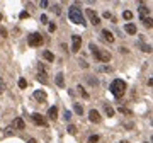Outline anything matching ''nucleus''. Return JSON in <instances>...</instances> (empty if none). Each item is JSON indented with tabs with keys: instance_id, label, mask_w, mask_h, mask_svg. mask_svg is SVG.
Wrapping results in <instances>:
<instances>
[{
	"instance_id": "f257e3e1",
	"label": "nucleus",
	"mask_w": 153,
	"mask_h": 143,
	"mask_svg": "<svg viewBox=\"0 0 153 143\" xmlns=\"http://www.w3.org/2000/svg\"><path fill=\"white\" fill-rule=\"evenodd\" d=\"M109 90L112 92L114 97H123V96H124V90H126V82L121 80V78H116V80H112V84L109 85Z\"/></svg>"
},
{
	"instance_id": "f03ea898",
	"label": "nucleus",
	"mask_w": 153,
	"mask_h": 143,
	"mask_svg": "<svg viewBox=\"0 0 153 143\" xmlns=\"http://www.w3.org/2000/svg\"><path fill=\"white\" fill-rule=\"evenodd\" d=\"M68 17H70V20H72L73 24H80V26H85V24H87L85 19H83V14L80 12V9H78L77 5H73V7L68 9Z\"/></svg>"
},
{
	"instance_id": "7ed1b4c3",
	"label": "nucleus",
	"mask_w": 153,
	"mask_h": 143,
	"mask_svg": "<svg viewBox=\"0 0 153 143\" xmlns=\"http://www.w3.org/2000/svg\"><path fill=\"white\" fill-rule=\"evenodd\" d=\"M89 48H90V53H92V55H94V56H95L99 61H102V63H107V61H111V53L99 49V46H97V44L90 43V44H89Z\"/></svg>"
},
{
	"instance_id": "20e7f679",
	"label": "nucleus",
	"mask_w": 153,
	"mask_h": 143,
	"mask_svg": "<svg viewBox=\"0 0 153 143\" xmlns=\"http://www.w3.org/2000/svg\"><path fill=\"white\" fill-rule=\"evenodd\" d=\"M27 43H29V46H32V48L41 46V44L44 43L43 34H39V32H31V34L27 36Z\"/></svg>"
},
{
	"instance_id": "39448f33",
	"label": "nucleus",
	"mask_w": 153,
	"mask_h": 143,
	"mask_svg": "<svg viewBox=\"0 0 153 143\" xmlns=\"http://www.w3.org/2000/svg\"><path fill=\"white\" fill-rule=\"evenodd\" d=\"M72 41H73V44H72V51H80V46H82V38L78 36V34H73L72 36Z\"/></svg>"
},
{
	"instance_id": "423d86ee",
	"label": "nucleus",
	"mask_w": 153,
	"mask_h": 143,
	"mask_svg": "<svg viewBox=\"0 0 153 143\" xmlns=\"http://www.w3.org/2000/svg\"><path fill=\"white\" fill-rule=\"evenodd\" d=\"M85 14H87V17H89V20H90V22H92L94 26L100 22V19H99V15H97V14H95V12H94L92 9H87V10H85Z\"/></svg>"
},
{
	"instance_id": "0eeeda50",
	"label": "nucleus",
	"mask_w": 153,
	"mask_h": 143,
	"mask_svg": "<svg viewBox=\"0 0 153 143\" xmlns=\"http://www.w3.org/2000/svg\"><path fill=\"white\" fill-rule=\"evenodd\" d=\"M32 121H34L36 125H39V126H46V125H48L46 119H44L39 113H34V114H32Z\"/></svg>"
},
{
	"instance_id": "6e6552de",
	"label": "nucleus",
	"mask_w": 153,
	"mask_h": 143,
	"mask_svg": "<svg viewBox=\"0 0 153 143\" xmlns=\"http://www.w3.org/2000/svg\"><path fill=\"white\" fill-rule=\"evenodd\" d=\"M37 80L41 82V84H48V73L44 72V68L39 65V73H37Z\"/></svg>"
},
{
	"instance_id": "1a4fd4ad",
	"label": "nucleus",
	"mask_w": 153,
	"mask_h": 143,
	"mask_svg": "<svg viewBox=\"0 0 153 143\" xmlns=\"http://www.w3.org/2000/svg\"><path fill=\"white\" fill-rule=\"evenodd\" d=\"M89 119H90L92 123H100V114H99V111L92 109V111L89 113Z\"/></svg>"
},
{
	"instance_id": "9d476101",
	"label": "nucleus",
	"mask_w": 153,
	"mask_h": 143,
	"mask_svg": "<svg viewBox=\"0 0 153 143\" xmlns=\"http://www.w3.org/2000/svg\"><path fill=\"white\" fill-rule=\"evenodd\" d=\"M100 34H102V38H104L107 43H114V36H112V32H111V31L102 29V32H100Z\"/></svg>"
},
{
	"instance_id": "9b49d317",
	"label": "nucleus",
	"mask_w": 153,
	"mask_h": 143,
	"mask_svg": "<svg viewBox=\"0 0 153 143\" xmlns=\"http://www.w3.org/2000/svg\"><path fill=\"white\" fill-rule=\"evenodd\" d=\"M138 12H140V17H141V20H143V19H146V17H150V10H148L145 5H140Z\"/></svg>"
},
{
	"instance_id": "f8f14e48",
	"label": "nucleus",
	"mask_w": 153,
	"mask_h": 143,
	"mask_svg": "<svg viewBox=\"0 0 153 143\" xmlns=\"http://www.w3.org/2000/svg\"><path fill=\"white\" fill-rule=\"evenodd\" d=\"M48 118H49V119H53V121L58 118V107H56V106H53V107H49V109H48Z\"/></svg>"
},
{
	"instance_id": "ddd939ff",
	"label": "nucleus",
	"mask_w": 153,
	"mask_h": 143,
	"mask_svg": "<svg viewBox=\"0 0 153 143\" xmlns=\"http://www.w3.org/2000/svg\"><path fill=\"white\" fill-rule=\"evenodd\" d=\"M12 126H14V128H17V130H24L26 123H24V119H22V118H15V119H14V123H12Z\"/></svg>"
},
{
	"instance_id": "4468645a",
	"label": "nucleus",
	"mask_w": 153,
	"mask_h": 143,
	"mask_svg": "<svg viewBox=\"0 0 153 143\" xmlns=\"http://www.w3.org/2000/svg\"><path fill=\"white\" fill-rule=\"evenodd\" d=\"M124 31H126L128 34H136V31H138V29H136V26H135V24H126V26H124Z\"/></svg>"
},
{
	"instance_id": "2eb2a0df",
	"label": "nucleus",
	"mask_w": 153,
	"mask_h": 143,
	"mask_svg": "<svg viewBox=\"0 0 153 143\" xmlns=\"http://www.w3.org/2000/svg\"><path fill=\"white\" fill-rule=\"evenodd\" d=\"M138 46L141 48V51H145V53H152V46H150V44H145L141 39L138 41Z\"/></svg>"
},
{
	"instance_id": "dca6fc26",
	"label": "nucleus",
	"mask_w": 153,
	"mask_h": 143,
	"mask_svg": "<svg viewBox=\"0 0 153 143\" xmlns=\"http://www.w3.org/2000/svg\"><path fill=\"white\" fill-rule=\"evenodd\" d=\"M63 77H65L63 73H58V75H56L55 82H56V85H58V87H65V78H63Z\"/></svg>"
},
{
	"instance_id": "f3484780",
	"label": "nucleus",
	"mask_w": 153,
	"mask_h": 143,
	"mask_svg": "<svg viewBox=\"0 0 153 143\" xmlns=\"http://www.w3.org/2000/svg\"><path fill=\"white\" fill-rule=\"evenodd\" d=\"M34 97H36L37 101H46V94H44L43 90H36V92H34Z\"/></svg>"
},
{
	"instance_id": "a211bd4d",
	"label": "nucleus",
	"mask_w": 153,
	"mask_h": 143,
	"mask_svg": "<svg viewBox=\"0 0 153 143\" xmlns=\"http://www.w3.org/2000/svg\"><path fill=\"white\" fill-rule=\"evenodd\" d=\"M43 58L48 60V61H53V60H55V55H53L51 51H43Z\"/></svg>"
},
{
	"instance_id": "6ab92c4d",
	"label": "nucleus",
	"mask_w": 153,
	"mask_h": 143,
	"mask_svg": "<svg viewBox=\"0 0 153 143\" xmlns=\"http://www.w3.org/2000/svg\"><path fill=\"white\" fill-rule=\"evenodd\" d=\"M104 111H106V114H107L109 118H112V116H114V109H112L109 104H104Z\"/></svg>"
},
{
	"instance_id": "aec40b11",
	"label": "nucleus",
	"mask_w": 153,
	"mask_h": 143,
	"mask_svg": "<svg viewBox=\"0 0 153 143\" xmlns=\"http://www.w3.org/2000/svg\"><path fill=\"white\" fill-rule=\"evenodd\" d=\"M123 17H124L126 20H131V19H133V12H131V10H124V12H123Z\"/></svg>"
},
{
	"instance_id": "412c9836",
	"label": "nucleus",
	"mask_w": 153,
	"mask_h": 143,
	"mask_svg": "<svg viewBox=\"0 0 153 143\" xmlns=\"http://www.w3.org/2000/svg\"><path fill=\"white\" fill-rule=\"evenodd\" d=\"M73 109H75V113H77V114H82V113H83V107H82L80 104H75V106H73Z\"/></svg>"
},
{
	"instance_id": "4be33fe9",
	"label": "nucleus",
	"mask_w": 153,
	"mask_h": 143,
	"mask_svg": "<svg viewBox=\"0 0 153 143\" xmlns=\"http://www.w3.org/2000/svg\"><path fill=\"white\" fill-rule=\"evenodd\" d=\"M143 24L146 26V27H152L153 24H152V17H146V19H143Z\"/></svg>"
},
{
	"instance_id": "5701e85b",
	"label": "nucleus",
	"mask_w": 153,
	"mask_h": 143,
	"mask_svg": "<svg viewBox=\"0 0 153 143\" xmlns=\"http://www.w3.org/2000/svg\"><path fill=\"white\" fill-rule=\"evenodd\" d=\"M63 118H65V121H70V119H72V111H65Z\"/></svg>"
},
{
	"instance_id": "b1692460",
	"label": "nucleus",
	"mask_w": 153,
	"mask_h": 143,
	"mask_svg": "<svg viewBox=\"0 0 153 143\" xmlns=\"http://www.w3.org/2000/svg\"><path fill=\"white\" fill-rule=\"evenodd\" d=\"M68 133H70V135H75V133H77V126L70 125V126H68Z\"/></svg>"
},
{
	"instance_id": "393cba45",
	"label": "nucleus",
	"mask_w": 153,
	"mask_h": 143,
	"mask_svg": "<svg viewBox=\"0 0 153 143\" xmlns=\"http://www.w3.org/2000/svg\"><path fill=\"white\" fill-rule=\"evenodd\" d=\"M97 142H99V136H97V135H92V136L89 138V143H97Z\"/></svg>"
},
{
	"instance_id": "a878e982",
	"label": "nucleus",
	"mask_w": 153,
	"mask_h": 143,
	"mask_svg": "<svg viewBox=\"0 0 153 143\" xmlns=\"http://www.w3.org/2000/svg\"><path fill=\"white\" fill-rule=\"evenodd\" d=\"M26 85H27L26 78H20V80H19V87H20V89H26Z\"/></svg>"
},
{
	"instance_id": "bb28decb",
	"label": "nucleus",
	"mask_w": 153,
	"mask_h": 143,
	"mask_svg": "<svg viewBox=\"0 0 153 143\" xmlns=\"http://www.w3.org/2000/svg\"><path fill=\"white\" fill-rule=\"evenodd\" d=\"M78 90H80V94H82V96H83L85 99H89V94L85 92V89H83V87H80V85H78Z\"/></svg>"
},
{
	"instance_id": "cd10ccee",
	"label": "nucleus",
	"mask_w": 153,
	"mask_h": 143,
	"mask_svg": "<svg viewBox=\"0 0 153 143\" xmlns=\"http://www.w3.org/2000/svg\"><path fill=\"white\" fill-rule=\"evenodd\" d=\"M5 92V82H3V78H0V94H3Z\"/></svg>"
},
{
	"instance_id": "c85d7f7f",
	"label": "nucleus",
	"mask_w": 153,
	"mask_h": 143,
	"mask_svg": "<svg viewBox=\"0 0 153 143\" xmlns=\"http://www.w3.org/2000/svg\"><path fill=\"white\" fill-rule=\"evenodd\" d=\"M19 17H20V19H27V17H29V12H26V10H22V12L19 14Z\"/></svg>"
},
{
	"instance_id": "c756f323",
	"label": "nucleus",
	"mask_w": 153,
	"mask_h": 143,
	"mask_svg": "<svg viewBox=\"0 0 153 143\" xmlns=\"http://www.w3.org/2000/svg\"><path fill=\"white\" fill-rule=\"evenodd\" d=\"M119 111H121L123 114H131V111H128V109H124V107H119Z\"/></svg>"
},
{
	"instance_id": "7c9ffc66",
	"label": "nucleus",
	"mask_w": 153,
	"mask_h": 143,
	"mask_svg": "<svg viewBox=\"0 0 153 143\" xmlns=\"http://www.w3.org/2000/svg\"><path fill=\"white\" fill-rule=\"evenodd\" d=\"M39 5H41V7H48V5H49V2H46V0H43V2H39Z\"/></svg>"
},
{
	"instance_id": "2f4dec72",
	"label": "nucleus",
	"mask_w": 153,
	"mask_h": 143,
	"mask_svg": "<svg viewBox=\"0 0 153 143\" xmlns=\"http://www.w3.org/2000/svg\"><path fill=\"white\" fill-rule=\"evenodd\" d=\"M41 22H48V15H46V14L41 15Z\"/></svg>"
},
{
	"instance_id": "473e14b6",
	"label": "nucleus",
	"mask_w": 153,
	"mask_h": 143,
	"mask_svg": "<svg viewBox=\"0 0 153 143\" xmlns=\"http://www.w3.org/2000/svg\"><path fill=\"white\" fill-rule=\"evenodd\" d=\"M55 29H56V24H55V22H53V24H49V31H51V32H53V31H55Z\"/></svg>"
},
{
	"instance_id": "72a5a7b5",
	"label": "nucleus",
	"mask_w": 153,
	"mask_h": 143,
	"mask_svg": "<svg viewBox=\"0 0 153 143\" xmlns=\"http://www.w3.org/2000/svg\"><path fill=\"white\" fill-rule=\"evenodd\" d=\"M0 32H2V36H7V29L5 27H0Z\"/></svg>"
},
{
	"instance_id": "f704fd0d",
	"label": "nucleus",
	"mask_w": 153,
	"mask_h": 143,
	"mask_svg": "<svg viewBox=\"0 0 153 143\" xmlns=\"http://www.w3.org/2000/svg\"><path fill=\"white\" fill-rule=\"evenodd\" d=\"M80 65H82V68H87V67H89V65H87V63H85V61H83V60H82V61H80Z\"/></svg>"
},
{
	"instance_id": "c9c22d12",
	"label": "nucleus",
	"mask_w": 153,
	"mask_h": 143,
	"mask_svg": "<svg viewBox=\"0 0 153 143\" xmlns=\"http://www.w3.org/2000/svg\"><path fill=\"white\" fill-rule=\"evenodd\" d=\"M100 70H102V72H109L111 68H109V67H100Z\"/></svg>"
},
{
	"instance_id": "e433bc0d",
	"label": "nucleus",
	"mask_w": 153,
	"mask_h": 143,
	"mask_svg": "<svg viewBox=\"0 0 153 143\" xmlns=\"http://www.w3.org/2000/svg\"><path fill=\"white\" fill-rule=\"evenodd\" d=\"M27 143H36V140H34V138H31V140H29Z\"/></svg>"
},
{
	"instance_id": "4c0bfd02",
	"label": "nucleus",
	"mask_w": 153,
	"mask_h": 143,
	"mask_svg": "<svg viewBox=\"0 0 153 143\" xmlns=\"http://www.w3.org/2000/svg\"><path fill=\"white\" fill-rule=\"evenodd\" d=\"M0 20H2V14H0Z\"/></svg>"
}]
</instances>
